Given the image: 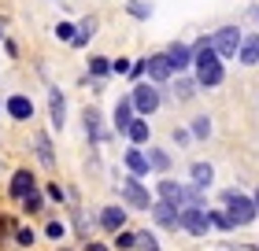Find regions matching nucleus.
<instances>
[{"instance_id":"1","label":"nucleus","mask_w":259,"mask_h":251,"mask_svg":"<svg viewBox=\"0 0 259 251\" xmlns=\"http://www.w3.org/2000/svg\"><path fill=\"white\" fill-rule=\"evenodd\" d=\"M196 78H200V85H207V89L222 81V63H219L215 48H211V41L196 44Z\"/></svg>"},{"instance_id":"2","label":"nucleus","mask_w":259,"mask_h":251,"mask_svg":"<svg viewBox=\"0 0 259 251\" xmlns=\"http://www.w3.org/2000/svg\"><path fill=\"white\" fill-rule=\"evenodd\" d=\"M222 199H226V214L233 218V225H248L252 218H255V199H248V196H241L237 188H226L222 192Z\"/></svg>"},{"instance_id":"3","label":"nucleus","mask_w":259,"mask_h":251,"mask_svg":"<svg viewBox=\"0 0 259 251\" xmlns=\"http://www.w3.org/2000/svg\"><path fill=\"white\" fill-rule=\"evenodd\" d=\"M241 44H244V37L237 33V26H222L215 37H211V48H215V56H237L241 52Z\"/></svg>"},{"instance_id":"4","label":"nucleus","mask_w":259,"mask_h":251,"mask_svg":"<svg viewBox=\"0 0 259 251\" xmlns=\"http://www.w3.org/2000/svg\"><path fill=\"white\" fill-rule=\"evenodd\" d=\"M182 229H185V233H193V236L207 233V229H211V211H204V207H189V211H182Z\"/></svg>"},{"instance_id":"5","label":"nucleus","mask_w":259,"mask_h":251,"mask_svg":"<svg viewBox=\"0 0 259 251\" xmlns=\"http://www.w3.org/2000/svg\"><path fill=\"white\" fill-rule=\"evenodd\" d=\"M130 100H134V107H137L141 115H152V111L159 107V92L152 89V85H137V89H134V96H130Z\"/></svg>"},{"instance_id":"6","label":"nucleus","mask_w":259,"mask_h":251,"mask_svg":"<svg viewBox=\"0 0 259 251\" xmlns=\"http://www.w3.org/2000/svg\"><path fill=\"white\" fill-rule=\"evenodd\" d=\"M145 70H148V78H156V81H167V78L174 74V67H170L167 52H163V56H152V59H145Z\"/></svg>"},{"instance_id":"7","label":"nucleus","mask_w":259,"mask_h":251,"mask_svg":"<svg viewBox=\"0 0 259 251\" xmlns=\"http://www.w3.org/2000/svg\"><path fill=\"white\" fill-rule=\"evenodd\" d=\"M152 214H156L159 225H182V211L174 207V203H167V199L156 203V207H152Z\"/></svg>"},{"instance_id":"8","label":"nucleus","mask_w":259,"mask_h":251,"mask_svg":"<svg viewBox=\"0 0 259 251\" xmlns=\"http://www.w3.org/2000/svg\"><path fill=\"white\" fill-rule=\"evenodd\" d=\"M100 225H104L108 233H119L122 225H126V211H122V207H104V211H100Z\"/></svg>"},{"instance_id":"9","label":"nucleus","mask_w":259,"mask_h":251,"mask_svg":"<svg viewBox=\"0 0 259 251\" xmlns=\"http://www.w3.org/2000/svg\"><path fill=\"white\" fill-rule=\"evenodd\" d=\"M33 192V177H30V170H19L15 177H11V196L15 199H26Z\"/></svg>"},{"instance_id":"10","label":"nucleus","mask_w":259,"mask_h":251,"mask_svg":"<svg viewBox=\"0 0 259 251\" xmlns=\"http://www.w3.org/2000/svg\"><path fill=\"white\" fill-rule=\"evenodd\" d=\"M122 196H126L130 207H148V192L137 181H122Z\"/></svg>"},{"instance_id":"11","label":"nucleus","mask_w":259,"mask_h":251,"mask_svg":"<svg viewBox=\"0 0 259 251\" xmlns=\"http://www.w3.org/2000/svg\"><path fill=\"white\" fill-rule=\"evenodd\" d=\"M193 48H185V44H170V48H167V59H170V67L174 70H182V67H189L193 63Z\"/></svg>"},{"instance_id":"12","label":"nucleus","mask_w":259,"mask_h":251,"mask_svg":"<svg viewBox=\"0 0 259 251\" xmlns=\"http://www.w3.org/2000/svg\"><path fill=\"white\" fill-rule=\"evenodd\" d=\"M126 166H130V174H134V177H141V174H148V170H152L148 155H141L137 148H130V152H126Z\"/></svg>"},{"instance_id":"13","label":"nucleus","mask_w":259,"mask_h":251,"mask_svg":"<svg viewBox=\"0 0 259 251\" xmlns=\"http://www.w3.org/2000/svg\"><path fill=\"white\" fill-rule=\"evenodd\" d=\"M134 111H137L134 100H119V107H115V126L130 129V126H134Z\"/></svg>"},{"instance_id":"14","label":"nucleus","mask_w":259,"mask_h":251,"mask_svg":"<svg viewBox=\"0 0 259 251\" xmlns=\"http://www.w3.org/2000/svg\"><path fill=\"white\" fill-rule=\"evenodd\" d=\"M8 115L22 122V118H30V115H33V104H30L26 96H11V100H8Z\"/></svg>"},{"instance_id":"15","label":"nucleus","mask_w":259,"mask_h":251,"mask_svg":"<svg viewBox=\"0 0 259 251\" xmlns=\"http://www.w3.org/2000/svg\"><path fill=\"white\" fill-rule=\"evenodd\" d=\"M33 148H37V159H41V166H56L52 144H49V137H45V133H37V137H33Z\"/></svg>"},{"instance_id":"16","label":"nucleus","mask_w":259,"mask_h":251,"mask_svg":"<svg viewBox=\"0 0 259 251\" xmlns=\"http://www.w3.org/2000/svg\"><path fill=\"white\" fill-rule=\"evenodd\" d=\"M211 177H215V170H211L207 163H193V185H196V188H207Z\"/></svg>"},{"instance_id":"17","label":"nucleus","mask_w":259,"mask_h":251,"mask_svg":"<svg viewBox=\"0 0 259 251\" xmlns=\"http://www.w3.org/2000/svg\"><path fill=\"white\" fill-rule=\"evenodd\" d=\"M148 163H152V170H159V174L170 170V155L163 148H148Z\"/></svg>"},{"instance_id":"18","label":"nucleus","mask_w":259,"mask_h":251,"mask_svg":"<svg viewBox=\"0 0 259 251\" xmlns=\"http://www.w3.org/2000/svg\"><path fill=\"white\" fill-rule=\"evenodd\" d=\"M241 63H259V37H244V44H241Z\"/></svg>"},{"instance_id":"19","label":"nucleus","mask_w":259,"mask_h":251,"mask_svg":"<svg viewBox=\"0 0 259 251\" xmlns=\"http://www.w3.org/2000/svg\"><path fill=\"white\" fill-rule=\"evenodd\" d=\"M126 133H130V140H134V144H145V140L152 137V133H148V122H145V118H134V126H130Z\"/></svg>"},{"instance_id":"20","label":"nucleus","mask_w":259,"mask_h":251,"mask_svg":"<svg viewBox=\"0 0 259 251\" xmlns=\"http://www.w3.org/2000/svg\"><path fill=\"white\" fill-rule=\"evenodd\" d=\"M93 33H97V19H81V26H78V37H74V48H81V44H85L89 37H93Z\"/></svg>"},{"instance_id":"21","label":"nucleus","mask_w":259,"mask_h":251,"mask_svg":"<svg viewBox=\"0 0 259 251\" xmlns=\"http://www.w3.org/2000/svg\"><path fill=\"white\" fill-rule=\"evenodd\" d=\"M63 118H67V111H63V96L52 89V126H63Z\"/></svg>"},{"instance_id":"22","label":"nucleus","mask_w":259,"mask_h":251,"mask_svg":"<svg viewBox=\"0 0 259 251\" xmlns=\"http://www.w3.org/2000/svg\"><path fill=\"white\" fill-rule=\"evenodd\" d=\"M137 251H159V244H156V236L152 233H137V244H134Z\"/></svg>"},{"instance_id":"23","label":"nucleus","mask_w":259,"mask_h":251,"mask_svg":"<svg viewBox=\"0 0 259 251\" xmlns=\"http://www.w3.org/2000/svg\"><path fill=\"white\" fill-rule=\"evenodd\" d=\"M85 129H89V137H100V115L97 111H85Z\"/></svg>"},{"instance_id":"24","label":"nucleus","mask_w":259,"mask_h":251,"mask_svg":"<svg viewBox=\"0 0 259 251\" xmlns=\"http://www.w3.org/2000/svg\"><path fill=\"white\" fill-rule=\"evenodd\" d=\"M56 37H63V41H70V44H74V37H78V33H74V26H70V22H60V26H56Z\"/></svg>"},{"instance_id":"25","label":"nucleus","mask_w":259,"mask_h":251,"mask_svg":"<svg viewBox=\"0 0 259 251\" xmlns=\"http://www.w3.org/2000/svg\"><path fill=\"white\" fill-rule=\"evenodd\" d=\"M211 225H215V229H233V218L230 214H211Z\"/></svg>"},{"instance_id":"26","label":"nucleus","mask_w":259,"mask_h":251,"mask_svg":"<svg viewBox=\"0 0 259 251\" xmlns=\"http://www.w3.org/2000/svg\"><path fill=\"white\" fill-rule=\"evenodd\" d=\"M130 15H137V19H148V15H152V8H148V4H141V0H134V4H130Z\"/></svg>"},{"instance_id":"27","label":"nucleus","mask_w":259,"mask_h":251,"mask_svg":"<svg viewBox=\"0 0 259 251\" xmlns=\"http://www.w3.org/2000/svg\"><path fill=\"white\" fill-rule=\"evenodd\" d=\"M22 207H26L30 214H33V211H41V196H37V188H33V192H30L26 199H22Z\"/></svg>"},{"instance_id":"28","label":"nucleus","mask_w":259,"mask_h":251,"mask_svg":"<svg viewBox=\"0 0 259 251\" xmlns=\"http://www.w3.org/2000/svg\"><path fill=\"white\" fill-rule=\"evenodd\" d=\"M211 133V122H207V118H196V122H193V137H207Z\"/></svg>"},{"instance_id":"29","label":"nucleus","mask_w":259,"mask_h":251,"mask_svg":"<svg viewBox=\"0 0 259 251\" xmlns=\"http://www.w3.org/2000/svg\"><path fill=\"white\" fill-rule=\"evenodd\" d=\"M108 70H111L108 59H93V74H108Z\"/></svg>"},{"instance_id":"30","label":"nucleus","mask_w":259,"mask_h":251,"mask_svg":"<svg viewBox=\"0 0 259 251\" xmlns=\"http://www.w3.org/2000/svg\"><path fill=\"white\" fill-rule=\"evenodd\" d=\"M174 140H178V144H189L193 133H189V129H174Z\"/></svg>"},{"instance_id":"31","label":"nucleus","mask_w":259,"mask_h":251,"mask_svg":"<svg viewBox=\"0 0 259 251\" xmlns=\"http://www.w3.org/2000/svg\"><path fill=\"white\" fill-rule=\"evenodd\" d=\"M111 70H115V74H126V70H134V67H130L126 59H115V63H111Z\"/></svg>"},{"instance_id":"32","label":"nucleus","mask_w":259,"mask_h":251,"mask_svg":"<svg viewBox=\"0 0 259 251\" xmlns=\"http://www.w3.org/2000/svg\"><path fill=\"white\" fill-rule=\"evenodd\" d=\"M15 240H19V244H33V233H30V229H19Z\"/></svg>"},{"instance_id":"33","label":"nucleus","mask_w":259,"mask_h":251,"mask_svg":"<svg viewBox=\"0 0 259 251\" xmlns=\"http://www.w3.org/2000/svg\"><path fill=\"white\" fill-rule=\"evenodd\" d=\"M134 244H137L134 233H122V236H119V247H134Z\"/></svg>"},{"instance_id":"34","label":"nucleus","mask_w":259,"mask_h":251,"mask_svg":"<svg viewBox=\"0 0 259 251\" xmlns=\"http://www.w3.org/2000/svg\"><path fill=\"white\" fill-rule=\"evenodd\" d=\"M178 96H182V100L193 96V85H189V81H178Z\"/></svg>"},{"instance_id":"35","label":"nucleus","mask_w":259,"mask_h":251,"mask_svg":"<svg viewBox=\"0 0 259 251\" xmlns=\"http://www.w3.org/2000/svg\"><path fill=\"white\" fill-rule=\"evenodd\" d=\"M49 236H52V240H60V236H63V225L52 222V225H49Z\"/></svg>"},{"instance_id":"36","label":"nucleus","mask_w":259,"mask_h":251,"mask_svg":"<svg viewBox=\"0 0 259 251\" xmlns=\"http://www.w3.org/2000/svg\"><path fill=\"white\" fill-rule=\"evenodd\" d=\"M8 233H11V222H8V218H0V236H8Z\"/></svg>"},{"instance_id":"37","label":"nucleus","mask_w":259,"mask_h":251,"mask_svg":"<svg viewBox=\"0 0 259 251\" xmlns=\"http://www.w3.org/2000/svg\"><path fill=\"white\" fill-rule=\"evenodd\" d=\"M89 251H108V247H104V244H89Z\"/></svg>"},{"instance_id":"38","label":"nucleus","mask_w":259,"mask_h":251,"mask_svg":"<svg viewBox=\"0 0 259 251\" xmlns=\"http://www.w3.org/2000/svg\"><path fill=\"white\" fill-rule=\"evenodd\" d=\"M255 207H259V192H255Z\"/></svg>"}]
</instances>
